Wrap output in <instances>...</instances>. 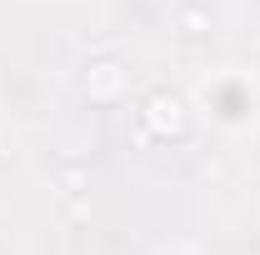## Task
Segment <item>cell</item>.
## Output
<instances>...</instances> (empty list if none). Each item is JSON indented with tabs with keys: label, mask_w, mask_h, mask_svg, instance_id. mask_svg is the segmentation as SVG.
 I'll return each mask as SVG.
<instances>
[{
	"label": "cell",
	"mask_w": 260,
	"mask_h": 255,
	"mask_svg": "<svg viewBox=\"0 0 260 255\" xmlns=\"http://www.w3.org/2000/svg\"><path fill=\"white\" fill-rule=\"evenodd\" d=\"M135 125H140V140H185L195 125V105L185 90H170V85H155L150 95L140 100L135 110Z\"/></svg>",
	"instance_id": "2"
},
{
	"label": "cell",
	"mask_w": 260,
	"mask_h": 255,
	"mask_svg": "<svg viewBox=\"0 0 260 255\" xmlns=\"http://www.w3.org/2000/svg\"><path fill=\"white\" fill-rule=\"evenodd\" d=\"M185 95H190L195 115L210 120L220 135H255L260 130V80L240 65L205 70Z\"/></svg>",
	"instance_id": "1"
},
{
	"label": "cell",
	"mask_w": 260,
	"mask_h": 255,
	"mask_svg": "<svg viewBox=\"0 0 260 255\" xmlns=\"http://www.w3.org/2000/svg\"><path fill=\"white\" fill-rule=\"evenodd\" d=\"M170 25L180 40H200V35H210V10L205 5H180L175 15H170Z\"/></svg>",
	"instance_id": "4"
},
{
	"label": "cell",
	"mask_w": 260,
	"mask_h": 255,
	"mask_svg": "<svg viewBox=\"0 0 260 255\" xmlns=\"http://www.w3.org/2000/svg\"><path fill=\"white\" fill-rule=\"evenodd\" d=\"M125 90H130V70L120 60H90L85 75H80V95L95 100V105H110V100H120Z\"/></svg>",
	"instance_id": "3"
},
{
	"label": "cell",
	"mask_w": 260,
	"mask_h": 255,
	"mask_svg": "<svg viewBox=\"0 0 260 255\" xmlns=\"http://www.w3.org/2000/svg\"><path fill=\"white\" fill-rule=\"evenodd\" d=\"M160 255H205V250H200V245H165Z\"/></svg>",
	"instance_id": "6"
},
{
	"label": "cell",
	"mask_w": 260,
	"mask_h": 255,
	"mask_svg": "<svg viewBox=\"0 0 260 255\" xmlns=\"http://www.w3.org/2000/svg\"><path fill=\"white\" fill-rule=\"evenodd\" d=\"M60 185H65V195H80V190H85V175H80V170H65Z\"/></svg>",
	"instance_id": "5"
}]
</instances>
